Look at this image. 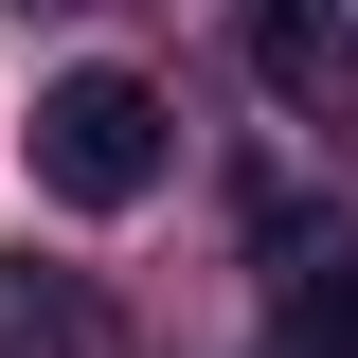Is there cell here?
<instances>
[{
	"instance_id": "1",
	"label": "cell",
	"mask_w": 358,
	"mask_h": 358,
	"mask_svg": "<svg viewBox=\"0 0 358 358\" xmlns=\"http://www.w3.org/2000/svg\"><path fill=\"white\" fill-rule=\"evenodd\" d=\"M36 179L72 197V215H126V197H162V90L143 72H54L36 90Z\"/></svg>"
},
{
	"instance_id": "2",
	"label": "cell",
	"mask_w": 358,
	"mask_h": 358,
	"mask_svg": "<svg viewBox=\"0 0 358 358\" xmlns=\"http://www.w3.org/2000/svg\"><path fill=\"white\" fill-rule=\"evenodd\" d=\"M233 54H251V90L287 108V126L358 143V18L341 0H233Z\"/></svg>"
},
{
	"instance_id": "3",
	"label": "cell",
	"mask_w": 358,
	"mask_h": 358,
	"mask_svg": "<svg viewBox=\"0 0 358 358\" xmlns=\"http://www.w3.org/2000/svg\"><path fill=\"white\" fill-rule=\"evenodd\" d=\"M268 358H358V215L268 197Z\"/></svg>"
},
{
	"instance_id": "4",
	"label": "cell",
	"mask_w": 358,
	"mask_h": 358,
	"mask_svg": "<svg viewBox=\"0 0 358 358\" xmlns=\"http://www.w3.org/2000/svg\"><path fill=\"white\" fill-rule=\"evenodd\" d=\"M0 358H108V305H90V268L0 251Z\"/></svg>"
}]
</instances>
